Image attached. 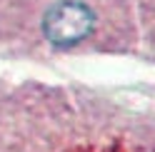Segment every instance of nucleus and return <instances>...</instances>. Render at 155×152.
Masks as SVG:
<instances>
[{"label": "nucleus", "mask_w": 155, "mask_h": 152, "mask_svg": "<svg viewBox=\"0 0 155 152\" xmlns=\"http://www.w3.org/2000/svg\"><path fill=\"white\" fill-rule=\"evenodd\" d=\"M95 27L93 10L80 0H58L43 17V33L58 47H68L85 40Z\"/></svg>", "instance_id": "f257e3e1"}]
</instances>
